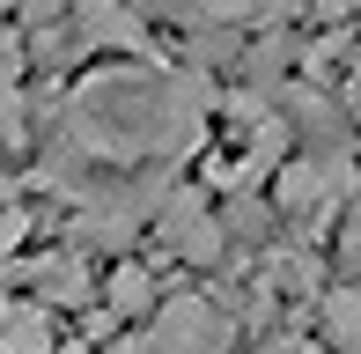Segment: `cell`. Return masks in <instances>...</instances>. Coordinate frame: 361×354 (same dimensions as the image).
<instances>
[{
    "label": "cell",
    "mask_w": 361,
    "mask_h": 354,
    "mask_svg": "<svg viewBox=\"0 0 361 354\" xmlns=\"http://www.w3.org/2000/svg\"><path fill=\"white\" fill-rule=\"evenodd\" d=\"M200 111H207V82L200 74H155V67H118V74H96L74 96V140L89 155H162V148H185L200 133Z\"/></svg>",
    "instance_id": "1"
},
{
    "label": "cell",
    "mask_w": 361,
    "mask_h": 354,
    "mask_svg": "<svg viewBox=\"0 0 361 354\" xmlns=\"http://www.w3.org/2000/svg\"><path fill=\"white\" fill-rule=\"evenodd\" d=\"M118 354H228V317L200 295H177L155 310V325L140 340H126Z\"/></svg>",
    "instance_id": "2"
},
{
    "label": "cell",
    "mask_w": 361,
    "mask_h": 354,
    "mask_svg": "<svg viewBox=\"0 0 361 354\" xmlns=\"http://www.w3.org/2000/svg\"><path fill=\"white\" fill-rule=\"evenodd\" d=\"M162 244H170L177 259H192V266H214L221 259V221L207 214L192 192H177V200L162 207Z\"/></svg>",
    "instance_id": "3"
},
{
    "label": "cell",
    "mask_w": 361,
    "mask_h": 354,
    "mask_svg": "<svg viewBox=\"0 0 361 354\" xmlns=\"http://www.w3.org/2000/svg\"><path fill=\"white\" fill-rule=\"evenodd\" d=\"M339 192H347V163H339V155H302V163L281 170V207L288 214H317Z\"/></svg>",
    "instance_id": "4"
},
{
    "label": "cell",
    "mask_w": 361,
    "mask_h": 354,
    "mask_svg": "<svg viewBox=\"0 0 361 354\" xmlns=\"http://www.w3.org/2000/svg\"><path fill=\"white\" fill-rule=\"evenodd\" d=\"M67 8H74L81 44H118V52H140V44H147L140 15L126 8V0H67Z\"/></svg>",
    "instance_id": "5"
},
{
    "label": "cell",
    "mask_w": 361,
    "mask_h": 354,
    "mask_svg": "<svg viewBox=\"0 0 361 354\" xmlns=\"http://www.w3.org/2000/svg\"><path fill=\"white\" fill-rule=\"evenodd\" d=\"M0 354H52V317H44V303H8V317H0Z\"/></svg>",
    "instance_id": "6"
},
{
    "label": "cell",
    "mask_w": 361,
    "mask_h": 354,
    "mask_svg": "<svg viewBox=\"0 0 361 354\" xmlns=\"http://www.w3.org/2000/svg\"><path fill=\"white\" fill-rule=\"evenodd\" d=\"M30 281L44 288V303H89V266L67 259V251H59V259H37V266H30Z\"/></svg>",
    "instance_id": "7"
},
{
    "label": "cell",
    "mask_w": 361,
    "mask_h": 354,
    "mask_svg": "<svg viewBox=\"0 0 361 354\" xmlns=\"http://www.w3.org/2000/svg\"><path fill=\"white\" fill-rule=\"evenodd\" d=\"M324 340H332V354H361V288L324 295Z\"/></svg>",
    "instance_id": "8"
},
{
    "label": "cell",
    "mask_w": 361,
    "mask_h": 354,
    "mask_svg": "<svg viewBox=\"0 0 361 354\" xmlns=\"http://www.w3.org/2000/svg\"><path fill=\"white\" fill-rule=\"evenodd\" d=\"M140 8H162L177 23H243V15H258V0H140Z\"/></svg>",
    "instance_id": "9"
},
{
    "label": "cell",
    "mask_w": 361,
    "mask_h": 354,
    "mask_svg": "<svg viewBox=\"0 0 361 354\" xmlns=\"http://www.w3.org/2000/svg\"><path fill=\"white\" fill-rule=\"evenodd\" d=\"M147 303H155V281H147V266H118V273H111V317H140Z\"/></svg>",
    "instance_id": "10"
},
{
    "label": "cell",
    "mask_w": 361,
    "mask_h": 354,
    "mask_svg": "<svg viewBox=\"0 0 361 354\" xmlns=\"http://www.w3.org/2000/svg\"><path fill=\"white\" fill-rule=\"evenodd\" d=\"M339 259H347V273L361 281V207L347 214V236H339Z\"/></svg>",
    "instance_id": "11"
},
{
    "label": "cell",
    "mask_w": 361,
    "mask_h": 354,
    "mask_svg": "<svg viewBox=\"0 0 361 354\" xmlns=\"http://www.w3.org/2000/svg\"><path fill=\"white\" fill-rule=\"evenodd\" d=\"M23 229H30V214H23V207H0V259L15 251V236H23Z\"/></svg>",
    "instance_id": "12"
},
{
    "label": "cell",
    "mask_w": 361,
    "mask_h": 354,
    "mask_svg": "<svg viewBox=\"0 0 361 354\" xmlns=\"http://www.w3.org/2000/svg\"><path fill=\"white\" fill-rule=\"evenodd\" d=\"M15 133H23V104H15L8 82H0V140H15Z\"/></svg>",
    "instance_id": "13"
},
{
    "label": "cell",
    "mask_w": 361,
    "mask_h": 354,
    "mask_svg": "<svg viewBox=\"0 0 361 354\" xmlns=\"http://www.w3.org/2000/svg\"><path fill=\"white\" fill-rule=\"evenodd\" d=\"M258 354H317V347H310V340H302V332H273V340H266V347H258Z\"/></svg>",
    "instance_id": "14"
},
{
    "label": "cell",
    "mask_w": 361,
    "mask_h": 354,
    "mask_svg": "<svg viewBox=\"0 0 361 354\" xmlns=\"http://www.w3.org/2000/svg\"><path fill=\"white\" fill-rule=\"evenodd\" d=\"M302 0H258V15H295Z\"/></svg>",
    "instance_id": "15"
}]
</instances>
